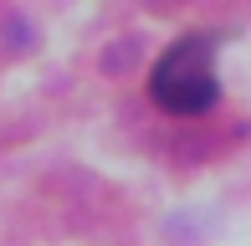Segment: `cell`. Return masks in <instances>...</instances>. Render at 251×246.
<instances>
[{
  "instance_id": "cell-1",
  "label": "cell",
  "mask_w": 251,
  "mask_h": 246,
  "mask_svg": "<svg viewBox=\"0 0 251 246\" xmlns=\"http://www.w3.org/2000/svg\"><path fill=\"white\" fill-rule=\"evenodd\" d=\"M149 98L164 113H175V118L210 113L215 98H221V82H215V36H205V31L179 36L175 47L154 62Z\"/></svg>"
}]
</instances>
